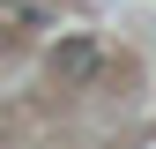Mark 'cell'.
Listing matches in <instances>:
<instances>
[{"instance_id": "2", "label": "cell", "mask_w": 156, "mask_h": 149, "mask_svg": "<svg viewBox=\"0 0 156 149\" xmlns=\"http://www.w3.org/2000/svg\"><path fill=\"white\" fill-rule=\"evenodd\" d=\"M0 15H8V23H23V30H37V8H30V0H0Z\"/></svg>"}, {"instance_id": "1", "label": "cell", "mask_w": 156, "mask_h": 149, "mask_svg": "<svg viewBox=\"0 0 156 149\" xmlns=\"http://www.w3.org/2000/svg\"><path fill=\"white\" fill-rule=\"evenodd\" d=\"M52 74H67V82H89V74H97V45H89V37H67V45L52 52Z\"/></svg>"}]
</instances>
